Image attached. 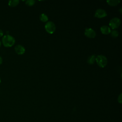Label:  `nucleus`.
Returning <instances> with one entry per match:
<instances>
[{
  "mask_svg": "<svg viewBox=\"0 0 122 122\" xmlns=\"http://www.w3.org/2000/svg\"><path fill=\"white\" fill-rule=\"evenodd\" d=\"M35 1L34 0H27L26 1V4L28 5V6H32L35 3Z\"/></svg>",
  "mask_w": 122,
  "mask_h": 122,
  "instance_id": "nucleus-14",
  "label": "nucleus"
},
{
  "mask_svg": "<svg viewBox=\"0 0 122 122\" xmlns=\"http://www.w3.org/2000/svg\"><path fill=\"white\" fill-rule=\"evenodd\" d=\"M14 49L16 52L19 55H22L24 54L25 51V49L24 47L21 45H17L16 46H15Z\"/></svg>",
  "mask_w": 122,
  "mask_h": 122,
  "instance_id": "nucleus-7",
  "label": "nucleus"
},
{
  "mask_svg": "<svg viewBox=\"0 0 122 122\" xmlns=\"http://www.w3.org/2000/svg\"><path fill=\"white\" fill-rule=\"evenodd\" d=\"M0 82H1V80H0Z\"/></svg>",
  "mask_w": 122,
  "mask_h": 122,
  "instance_id": "nucleus-19",
  "label": "nucleus"
},
{
  "mask_svg": "<svg viewBox=\"0 0 122 122\" xmlns=\"http://www.w3.org/2000/svg\"><path fill=\"white\" fill-rule=\"evenodd\" d=\"M84 34L88 38H94L96 36V32L91 28H86L84 31Z\"/></svg>",
  "mask_w": 122,
  "mask_h": 122,
  "instance_id": "nucleus-5",
  "label": "nucleus"
},
{
  "mask_svg": "<svg viewBox=\"0 0 122 122\" xmlns=\"http://www.w3.org/2000/svg\"><path fill=\"white\" fill-rule=\"evenodd\" d=\"M111 35L113 38L117 37L119 35V32L117 30H112L111 31Z\"/></svg>",
  "mask_w": 122,
  "mask_h": 122,
  "instance_id": "nucleus-13",
  "label": "nucleus"
},
{
  "mask_svg": "<svg viewBox=\"0 0 122 122\" xmlns=\"http://www.w3.org/2000/svg\"><path fill=\"white\" fill-rule=\"evenodd\" d=\"M19 3V0H10L8 2V5L11 7H15Z\"/></svg>",
  "mask_w": 122,
  "mask_h": 122,
  "instance_id": "nucleus-10",
  "label": "nucleus"
},
{
  "mask_svg": "<svg viewBox=\"0 0 122 122\" xmlns=\"http://www.w3.org/2000/svg\"><path fill=\"white\" fill-rule=\"evenodd\" d=\"M45 29L49 33L52 34L56 30V26L53 22L49 21L45 24Z\"/></svg>",
  "mask_w": 122,
  "mask_h": 122,
  "instance_id": "nucleus-4",
  "label": "nucleus"
},
{
  "mask_svg": "<svg viewBox=\"0 0 122 122\" xmlns=\"http://www.w3.org/2000/svg\"><path fill=\"white\" fill-rule=\"evenodd\" d=\"M122 93H121L118 98V101L120 103H122Z\"/></svg>",
  "mask_w": 122,
  "mask_h": 122,
  "instance_id": "nucleus-15",
  "label": "nucleus"
},
{
  "mask_svg": "<svg viewBox=\"0 0 122 122\" xmlns=\"http://www.w3.org/2000/svg\"><path fill=\"white\" fill-rule=\"evenodd\" d=\"M95 61L99 66L103 68L107 64V59L105 56L102 55H100L97 56Z\"/></svg>",
  "mask_w": 122,
  "mask_h": 122,
  "instance_id": "nucleus-2",
  "label": "nucleus"
},
{
  "mask_svg": "<svg viewBox=\"0 0 122 122\" xmlns=\"http://www.w3.org/2000/svg\"><path fill=\"white\" fill-rule=\"evenodd\" d=\"M1 41H0V47L1 46Z\"/></svg>",
  "mask_w": 122,
  "mask_h": 122,
  "instance_id": "nucleus-18",
  "label": "nucleus"
},
{
  "mask_svg": "<svg viewBox=\"0 0 122 122\" xmlns=\"http://www.w3.org/2000/svg\"><path fill=\"white\" fill-rule=\"evenodd\" d=\"M3 35V32L2 30L0 29V37H1Z\"/></svg>",
  "mask_w": 122,
  "mask_h": 122,
  "instance_id": "nucleus-16",
  "label": "nucleus"
},
{
  "mask_svg": "<svg viewBox=\"0 0 122 122\" xmlns=\"http://www.w3.org/2000/svg\"><path fill=\"white\" fill-rule=\"evenodd\" d=\"M121 24V20L118 18H113L109 22V25L112 29H115L119 27Z\"/></svg>",
  "mask_w": 122,
  "mask_h": 122,
  "instance_id": "nucleus-3",
  "label": "nucleus"
},
{
  "mask_svg": "<svg viewBox=\"0 0 122 122\" xmlns=\"http://www.w3.org/2000/svg\"><path fill=\"white\" fill-rule=\"evenodd\" d=\"M95 57H96L95 55H92L90 56L88 58V60H87L88 63H89L90 64H93L95 61V59H96Z\"/></svg>",
  "mask_w": 122,
  "mask_h": 122,
  "instance_id": "nucleus-11",
  "label": "nucleus"
},
{
  "mask_svg": "<svg viewBox=\"0 0 122 122\" xmlns=\"http://www.w3.org/2000/svg\"><path fill=\"white\" fill-rule=\"evenodd\" d=\"M101 31L103 34H108L110 33L111 31L110 28L106 25L102 26L101 27Z\"/></svg>",
  "mask_w": 122,
  "mask_h": 122,
  "instance_id": "nucleus-8",
  "label": "nucleus"
},
{
  "mask_svg": "<svg viewBox=\"0 0 122 122\" xmlns=\"http://www.w3.org/2000/svg\"><path fill=\"white\" fill-rule=\"evenodd\" d=\"M107 15V14L105 10L102 9H97L95 13V17L99 18H102L104 17H106Z\"/></svg>",
  "mask_w": 122,
  "mask_h": 122,
  "instance_id": "nucleus-6",
  "label": "nucleus"
},
{
  "mask_svg": "<svg viewBox=\"0 0 122 122\" xmlns=\"http://www.w3.org/2000/svg\"><path fill=\"white\" fill-rule=\"evenodd\" d=\"M15 42V40L13 37L9 34L4 35L2 38V43L6 47L12 46Z\"/></svg>",
  "mask_w": 122,
  "mask_h": 122,
  "instance_id": "nucleus-1",
  "label": "nucleus"
},
{
  "mask_svg": "<svg viewBox=\"0 0 122 122\" xmlns=\"http://www.w3.org/2000/svg\"><path fill=\"white\" fill-rule=\"evenodd\" d=\"M120 0H109L107 1L108 4L112 6H114L118 5L120 3Z\"/></svg>",
  "mask_w": 122,
  "mask_h": 122,
  "instance_id": "nucleus-9",
  "label": "nucleus"
},
{
  "mask_svg": "<svg viewBox=\"0 0 122 122\" xmlns=\"http://www.w3.org/2000/svg\"><path fill=\"white\" fill-rule=\"evenodd\" d=\"M2 62V57L0 56V64H1Z\"/></svg>",
  "mask_w": 122,
  "mask_h": 122,
  "instance_id": "nucleus-17",
  "label": "nucleus"
},
{
  "mask_svg": "<svg viewBox=\"0 0 122 122\" xmlns=\"http://www.w3.org/2000/svg\"><path fill=\"white\" fill-rule=\"evenodd\" d=\"M40 19L42 21V22H46L48 20V16L45 14H44V13H42L40 15Z\"/></svg>",
  "mask_w": 122,
  "mask_h": 122,
  "instance_id": "nucleus-12",
  "label": "nucleus"
}]
</instances>
